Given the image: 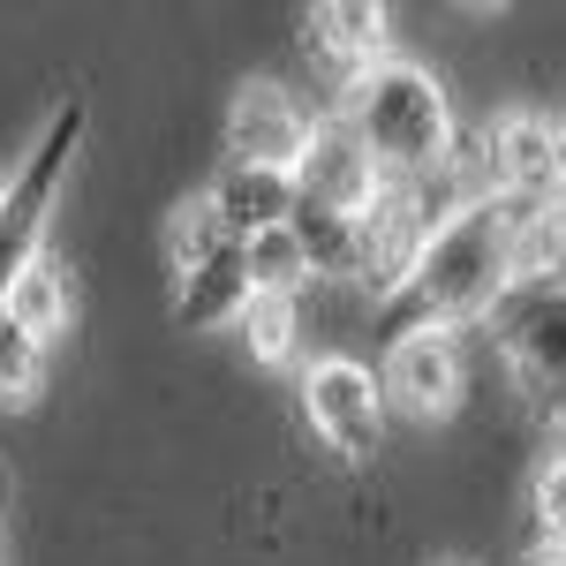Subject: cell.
<instances>
[{"mask_svg": "<svg viewBox=\"0 0 566 566\" xmlns=\"http://www.w3.org/2000/svg\"><path fill=\"white\" fill-rule=\"evenodd\" d=\"M355 136H363V151L386 167V175L416 181L446 167V151H453V114H446V91L431 84V69H416V61H386V69H363L348 84V114H340Z\"/></svg>", "mask_w": 566, "mask_h": 566, "instance_id": "1", "label": "cell"}, {"mask_svg": "<svg viewBox=\"0 0 566 566\" xmlns=\"http://www.w3.org/2000/svg\"><path fill=\"white\" fill-rule=\"evenodd\" d=\"M416 295L438 317H469L491 310L499 287L514 280V212L506 205H461V212L431 227V242L416 250Z\"/></svg>", "mask_w": 566, "mask_h": 566, "instance_id": "2", "label": "cell"}, {"mask_svg": "<svg viewBox=\"0 0 566 566\" xmlns=\"http://www.w3.org/2000/svg\"><path fill=\"white\" fill-rule=\"evenodd\" d=\"M303 408L333 453L363 461L378 453V431H386V378H370L355 355H325L303 370Z\"/></svg>", "mask_w": 566, "mask_h": 566, "instance_id": "3", "label": "cell"}, {"mask_svg": "<svg viewBox=\"0 0 566 566\" xmlns=\"http://www.w3.org/2000/svg\"><path fill=\"white\" fill-rule=\"evenodd\" d=\"M310 212H333V219H370L386 205V167L363 151V136L348 122H325V129L310 136V159L303 175H295Z\"/></svg>", "mask_w": 566, "mask_h": 566, "instance_id": "4", "label": "cell"}, {"mask_svg": "<svg viewBox=\"0 0 566 566\" xmlns=\"http://www.w3.org/2000/svg\"><path fill=\"white\" fill-rule=\"evenodd\" d=\"M310 122L303 106L287 98L280 84H242L234 91V106H227V151H234V167H264V175H303L310 159Z\"/></svg>", "mask_w": 566, "mask_h": 566, "instance_id": "5", "label": "cell"}, {"mask_svg": "<svg viewBox=\"0 0 566 566\" xmlns=\"http://www.w3.org/2000/svg\"><path fill=\"white\" fill-rule=\"evenodd\" d=\"M386 392L408 408V416H453L461 408V340L446 333V325H416V333H400L386 355Z\"/></svg>", "mask_w": 566, "mask_h": 566, "instance_id": "6", "label": "cell"}, {"mask_svg": "<svg viewBox=\"0 0 566 566\" xmlns=\"http://www.w3.org/2000/svg\"><path fill=\"white\" fill-rule=\"evenodd\" d=\"M506 348L552 400H566V295L559 287H528L522 303L506 310Z\"/></svg>", "mask_w": 566, "mask_h": 566, "instance_id": "7", "label": "cell"}, {"mask_svg": "<svg viewBox=\"0 0 566 566\" xmlns=\"http://www.w3.org/2000/svg\"><path fill=\"white\" fill-rule=\"evenodd\" d=\"M219 212V227L227 234H264V227H287V212H303V189H295V175H264V167H227V181H219L212 197H205Z\"/></svg>", "mask_w": 566, "mask_h": 566, "instance_id": "8", "label": "cell"}, {"mask_svg": "<svg viewBox=\"0 0 566 566\" xmlns=\"http://www.w3.org/2000/svg\"><path fill=\"white\" fill-rule=\"evenodd\" d=\"M491 175L506 181V189H559V129H544L536 114H506L499 129H491Z\"/></svg>", "mask_w": 566, "mask_h": 566, "instance_id": "9", "label": "cell"}, {"mask_svg": "<svg viewBox=\"0 0 566 566\" xmlns=\"http://www.w3.org/2000/svg\"><path fill=\"white\" fill-rule=\"evenodd\" d=\"M0 325H8V333H23V340H39V348L61 333V325H69V280H61V264L31 258L23 272H8Z\"/></svg>", "mask_w": 566, "mask_h": 566, "instance_id": "10", "label": "cell"}, {"mask_svg": "<svg viewBox=\"0 0 566 566\" xmlns=\"http://www.w3.org/2000/svg\"><path fill=\"white\" fill-rule=\"evenodd\" d=\"M242 287L250 295H303V280L317 272V258H310V234L287 219V227H264V234H250L242 242Z\"/></svg>", "mask_w": 566, "mask_h": 566, "instance_id": "11", "label": "cell"}, {"mask_svg": "<svg viewBox=\"0 0 566 566\" xmlns=\"http://www.w3.org/2000/svg\"><path fill=\"white\" fill-rule=\"evenodd\" d=\"M317 39H325V53H340L363 76V69L392 61V15L378 0H340V8H317Z\"/></svg>", "mask_w": 566, "mask_h": 566, "instance_id": "12", "label": "cell"}, {"mask_svg": "<svg viewBox=\"0 0 566 566\" xmlns=\"http://www.w3.org/2000/svg\"><path fill=\"white\" fill-rule=\"evenodd\" d=\"M242 333L264 370L295 363V295H242Z\"/></svg>", "mask_w": 566, "mask_h": 566, "instance_id": "13", "label": "cell"}, {"mask_svg": "<svg viewBox=\"0 0 566 566\" xmlns=\"http://www.w3.org/2000/svg\"><path fill=\"white\" fill-rule=\"evenodd\" d=\"M536 528H544V544L552 552H566V453H552L544 469H536Z\"/></svg>", "mask_w": 566, "mask_h": 566, "instance_id": "14", "label": "cell"}, {"mask_svg": "<svg viewBox=\"0 0 566 566\" xmlns=\"http://www.w3.org/2000/svg\"><path fill=\"white\" fill-rule=\"evenodd\" d=\"M31 386H39V340L0 325V400H31Z\"/></svg>", "mask_w": 566, "mask_h": 566, "instance_id": "15", "label": "cell"}, {"mask_svg": "<svg viewBox=\"0 0 566 566\" xmlns=\"http://www.w3.org/2000/svg\"><path fill=\"white\" fill-rule=\"evenodd\" d=\"M528 566H566V552H536V559H528Z\"/></svg>", "mask_w": 566, "mask_h": 566, "instance_id": "16", "label": "cell"}, {"mask_svg": "<svg viewBox=\"0 0 566 566\" xmlns=\"http://www.w3.org/2000/svg\"><path fill=\"white\" fill-rule=\"evenodd\" d=\"M559 189H566V129H559Z\"/></svg>", "mask_w": 566, "mask_h": 566, "instance_id": "17", "label": "cell"}]
</instances>
